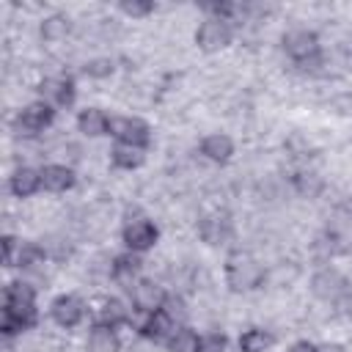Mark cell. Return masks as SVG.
<instances>
[{"label":"cell","mask_w":352,"mask_h":352,"mask_svg":"<svg viewBox=\"0 0 352 352\" xmlns=\"http://www.w3.org/2000/svg\"><path fill=\"white\" fill-rule=\"evenodd\" d=\"M223 278L234 294H248L264 286L267 270L250 250H231L223 264Z\"/></svg>","instance_id":"obj_1"},{"label":"cell","mask_w":352,"mask_h":352,"mask_svg":"<svg viewBox=\"0 0 352 352\" xmlns=\"http://www.w3.org/2000/svg\"><path fill=\"white\" fill-rule=\"evenodd\" d=\"M110 138L121 146H135V148L146 151L151 146V126L138 116H113Z\"/></svg>","instance_id":"obj_5"},{"label":"cell","mask_w":352,"mask_h":352,"mask_svg":"<svg viewBox=\"0 0 352 352\" xmlns=\"http://www.w3.org/2000/svg\"><path fill=\"white\" fill-rule=\"evenodd\" d=\"M121 242H124V250H132V253L143 256L146 250H151L160 242V228L148 217H132L121 228Z\"/></svg>","instance_id":"obj_7"},{"label":"cell","mask_w":352,"mask_h":352,"mask_svg":"<svg viewBox=\"0 0 352 352\" xmlns=\"http://www.w3.org/2000/svg\"><path fill=\"white\" fill-rule=\"evenodd\" d=\"M113 72H116V60L107 55H99V58H91L82 63V74L91 80H107V77H113Z\"/></svg>","instance_id":"obj_28"},{"label":"cell","mask_w":352,"mask_h":352,"mask_svg":"<svg viewBox=\"0 0 352 352\" xmlns=\"http://www.w3.org/2000/svg\"><path fill=\"white\" fill-rule=\"evenodd\" d=\"M8 190L14 198H33L36 192H41V168L33 165H19L11 176H8Z\"/></svg>","instance_id":"obj_16"},{"label":"cell","mask_w":352,"mask_h":352,"mask_svg":"<svg viewBox=\"0 0 352 352\" xmlns=\"http://www.w3.org/2000/svg\"><path fill=\"white\" fill-rule=\"evenodd\" d=\"M19 248H22V242H19L14 234H6V236H3V267H14V264H16Z\"/></svg>","instance_id":"obj_31"},{"label":"cell","mask_w":352,"mask_h":352,"mask_svg":"<svg viewBox=\"0 0 352 352\" xmlns=\"http://www.w3.org/2000/svg\"><path fill=\"white\" fill-rule=\"evenodd\" d=\"M143 319L135 324V330H138V336L143 338V341H151V344H168V338L176 333V322L165 314V308L162 311H154V314H140Z\"/></svg>","instance_id":"obj_13"},{"label":"cell","mask_w":352,"mask_h":352,"mask_svg":"<svg viewBox=\"0 0 352 352\" xmlns=\"http://www.w3.org/2000/svg\"><path fill=\"white\" fill-rule=\"evenodd\" d=\"M204 352H226V336H204Z\"/></svg>","instance_id":"obj_32"},{"label":"cell","mask_w":352,"mask_h":352,"mask_svg":"<svg viewBox=\"0 0 352 352\" xmlns=\"http://www.w3.org/2000/svg\"><path fill=\"white\" fill-rule=\"evenodd\" d=\"M52 121H55V107L47 104L44 99H33L16 113V129H19V135H28V138L47 132L52 126Z\"/></svg>","instance_id":"obj_9"},{"label":"cell","mask_w":352,"mask_h":352,"mask_svg":"<svg viewBox=\"0 0 352 352\" xmlns=\"http://www.w3.org/2000/svg\"><path fill=\"white\" fill-rule=\"evenodd\" d=\"M192 41L201 52L212 55V52H220L226 50L231 41H234V28L228 19H217V16H204L192 33Z\"/></svg>","instance_id":"obj_3"},{"label":"cell","mask_w":352,"mask_h":352,"mask_svg":"<svg viewBox=\"0 0 352 352\" xmlns=\"http://www.w3.org/2000/svg\"><path fill=\"white\" fill-rule=\"evenodd\" d=\"M44 261H47V250H44V245H38V242H22L14 267H19V270H38Z\"/></svg>","instance_id":"obj_26"},{"label":"cell","mask_w":352,"mask_h":352,"mask_svg":"<svg viewBox=\"0 0 352 352\" xmlns=\"http://www.w3.org/2000/svg\"><path fill=\"white\" fill-rule=\"evenodd\" d=\"M308 289H311V294H314L316 300H322V302H338V300H344V297L349 294V280H346V275H344L341 270H336V267H322V270H316V272L311 275Z\"/></svg>","instance_id":"obj_4"},{"label":"cell","mask_w":352,"mask_h":352,"mask_svg":"<svg viewBox=\"0 0 352 352\" xmlns=\"http://www.w3.org/2000/svg\"><path fill=\"white\" fill-rule=\"evenodd\" d=\"M88 316V305L80 294H58L52 302H50V319L63 327V330H74L82 324V319Z\"/></svg>","instance_id":"obj_10"},{"label":"cell","mask_w":352,"mask_h":352,"mask_svg":"<svg viewBox=\"0 0 352 352\" xmlns=\"http://www.w3.org/2000/svg\"><path fill=\"white\" fill-rule=\"evenodd\" d=\"M88 352H121V336L116 327L91 324L88 333Z\"/></svg>","instance_id":"obj_21"},{"label":"cell","mask_w":352,"mask_h":352,"mask_svg":"<svg viewBox=\"0 0 352 352\" xmlns=\"http://www.w3.org/2000/svg\"><path fill=\"white\" fill-rule=\"evenodd\" d=\"M38 94H41L38 99H44L47 104H52L55 110H63V107H72V104H74V99H77V85H74L72 77L58 74V77L41 80Z\"/></svg>","instance_id":"obj_12"},{"label":"cell","mask_w":352,"mask_h":352,"mask_svg":"<svg viewBox=\"0 0 352 352\" xmlns=\"http://www.w3.org/2000/svg\"><path fill=\"white\" fill-rule=\"evenodd\" d=\"M143 162H146V151L143 148L121 146V143H113L110 146V165L116 170H138Z\"/></svg>","instance_id":"obj_23"},{"label":"cell","mask_w":352,"mask_h":352,"mask_svg":"<svg viewBox=\"0 0 352 352\" xmlns=\"http://www.w3.org/2000/svg\"><path fill=\"white\" fill-rule=\"evenodd\" d=\"M280 47L283 52L302 69H308L311 63H316L322 58V44H319V36L308 28H294V30H286L283 38H280Z\"/></svg>","instance_id":"obj_2"},{"label":"cell","mask_w":352,"mask_h":352,"mask_svg":"<svg viewBox=\"0 0 352 352\" xmlns=\"http://www.w3.org/2000/svg\"><path fill=\"white\" fill-rule=\"evenodd\" d=\"M3 302H36V289L28 280H8L3 286Z\"/></svg>","instance_id":"obj_27"},{"label":"cell","mask_w":352,"mask_h":352,"mask_svg":"<svg viewBox=\"0 0 352 352\" xmlns=\"http://www.w3.org/2000/svg\"><path fill=\"white\" fill-rule=\"evenodd\" d=\"M140 272H143V256H140V253L124 250V253L113 256V261H110V278H113L118 286H124L126 292L143 278Z\"/></svg>","instance_id":"obj_14"},{"label":"cell","mask_w":352,"mask_h":352,"mask_svg":"<svg viewBox=\"0 0 352 352\" xmlns=\"http://www.w3.org/2000/svg\"><path fill=\"white\" fill-rule=\"evenodd\" d=\"M132 302H124L121 297H99L88 305V316L94 324H107V327H124L132 324Z\"/></svg>","instance_id":"obj_6"},{"label":"cell","mask_w":352,"mask_h":352,"mask_svg":"<svg viewBox=\"0 0 352 352\" xmlns=\"http://www.w3.org/2000/svg\"><path fill=\"white\" fill-rule=\"evenodd\" d=\"M38 33L47 44H58L72 33V19L66 14H47L38 25Z\"/></svg>","instance_id":"obj_24"},{"label":"cell","mask_w":352,"mask_h":352,"mask_svg":"<svg viewBox=\"0 0 352 352\" xmlns=\"http://www.w3.org/2000/svg\"><path fill=\"white\" fill-rule=\"evenodd\" d=\"M110 121L113 116H107L102 107H82L77 113V132L85 138H104L110 135Z\"/></svg>","instance_id":"obj_18"},{"label":"cell","mask_w":352,"mask_h":352,"mask_svg":"<svg viewBox=\"0 0 352 352\" xmlns=\"http://www.w3.org/2000/svg\"><path fill=\"white\" fill-rule=\"evenodd\" d=\"M231 234H234V228H231L228 214L212 212V214H206V217L198 223V236H201L206 245H223Z\"/></svg>","instance_id":"obj_19"},{"label":"cell","mask_w":352,"mask_h":352,"mask_svg":"<svg viewBox=\"0 0 352 352\" xmlns=\"http://www.w3.org/2000/svg\"><path fill=\"white\" fill-rule=\"evenodd\" d=\"M165 314H168L176 324H187V316H190L187 302H184L179 294H168V300H165Z\"/></svg>","instance_id":"obj_30"},{"label":"cell","mask_w":352,"mask_h":352,"mask_svg":"<svg viewBox=\"0 0 352 352\" xmlns=\"http://www.w3.org/2000/svg\"><path fill=\"white\" fill-rule=\"evenodd\" d=\"M118 11L129 19H146L154 14V3L151 0H121L118 3Z\"/></svg>","instance_id":"obj_29"},{"label":"cell","mask_w":352,"mask_h":352,"mask_svg":"<svg viewBox=\"0 0 352 352\" xmlns=\"http://www.w3.org/2000/svg\"><path fill=\"white\" fill-rule=\"evenodd\" d=\"M236 346H239V352H270L275 346V336L267 327L253 324V327H248V330L239 333Z\"/></svg>","instance_id":"obj_20"},{"label":"cell","mask_w":352,"mask_h":352,"mask_svg":"<svg viewBox=\"0 0 352 352\" xmlns=\"http://www.w3.org/2000/svg\"><path fill=\"white\" fill-rule=\"evenodd\" d=\"M292 187H294L302 198H316V195H322V190H324V179H322L316 170H297V173L292 176Z\"/></svg>","instance_id":"obj_25"},{"label":"cell","mask_w":352,"mask_h":352,"mask_svg":"<svg viewBox=\"0 0 352 352\" xmlns=\"http://www.w3.org/2000/svg\"><path fill=\"white\" fill-rule=\"evenodd\" d=\"M38 324V308L36 302H3L0 311V333L6 338L19 336Z\"/></svg>","instance_id":"obj_8"},{"label":"cell","mask_w":352,"mask_h":352,"mask_svg":"<svg viewBox=\"0 0 352 352\" xmlns=\"http://www.w3.org/2000/svg\"><path fill=\"white\" fill-rule=\"evenodd\" d=\"M314 341H308V338H297V341H292L289 346H286V352H314Z\"/></svg>","instance_id":"obj_33"},{"label":"cell","mask_w":352,"mask_h":352,"mask_svg":"<svg viewBox=\"0 0 352 352\" xmlns=\"http://www.w3.org/2000/svg\"><path fill=\"white\" fill-rule=\"evenodd\" d=\"M198 148H201V154L209 162H217V165H226L234 157V151H236L234 138L226 135V132H209V135H204V140H201Z\"/></svg>","instance_id":"obj_17"},{"label":"cell","mask_w":352,"mask_h":352,"mask_svg":"<svg viewBox=\"0 0 352 352\" xmlns=\"http://www.w3.org/2000/svg\"><path fill=\"white\" fill-rule=\"evenodd\" d=\"M314 352H346V346L338 344V341H322V344L314 346Z\"/></svg>","instance_id":"obj_34"},{"label":"cell","mask_w":352,"mask_h":352,"mask_svg":"<svg viewBox=\"0 0 352 352\" xmlns=\"http://www.w3.org/2000/svg\"><path fill=\"white\" fill-rule=\"evenodd\" d=\"M165 349L168 352H204V336L190 324H179L176 333L168 338Z\"/></svg>","instance_id":"obj_22"},{"label":"cell","mask_w":352,"mask_h":352,"mask_svg":"<svg viewBox=\"0 0 352 352\" xmlns=\"http://www.w3.org/2000/svg\"><path fill=\"white\" fill-rule=\"evenodd\" d=\"M168 300V292L162 283H157L154 278H140L132 289H129V302L135 314H154L162 311Z\"/></svg>","instance_id":"obj_11"},{"label":"cell","mask_w":352,"mask_h":352,"mask_svg":"<svg viewBox=\"0 0 352 352\" xmlns=\"http://www.w3.org/2000/svg\"><path fill=\"white\" fill-rule=\"evenodd\" d=\"M77 184V173L72 165L66 162H47L41 165V187L52 195H60V192H69L72 187Z\"/></svg>","instance_id":"obj_15"}]
</instances>
